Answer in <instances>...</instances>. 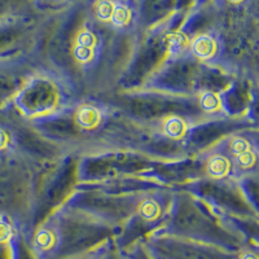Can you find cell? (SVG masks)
Listing matches in <instances>:
<instances>
[{
	"label": "cell",
	"instance_id": "obj_1",
	"mask_svg": "<svg viewBox=\"0 0 259 259\" xmlns=\"http://www.w3.org/2000/svg\"><path fill=\"white\" fill-rule=\"evenodd\" d=\"M194 51L200 56H209L210 53L214 51V43L207 36H200L194 41Z\"/></svg>",
	"mask_w": 259,
	"mask_h": 259
},
{
	"label": "cell",
	"instance_id": "obj_2",
	"mask_svg": "<svg viewBox=\"0 0 259 259\" xmlns=\"http://www.w3.org/2000/svg\"><path fill=\"white\" fill-rule=\"evenodd\" d=\"M96 13L97 17L100 18V20H109L113 13L112 3L108 2V0H101V2H99V4L96 7Z\"/></svg>",
	"mask_w": 259,
	"mask_h": 259
},
{
	"label": "cell",
	"instance_id": "obj_3",
	"mask_svg": "<svg viewBox=\"0 0 259 259\" xmlns=\"http://www.w3.org/2000/svg\"><path fill=\"white\" fill-rule=\"evenodd\" d=\"M128 11H127L124 7H115V8L113 9L112 21L115 25L121 26V25H124L127 21H128Z\"/></svg>",
	"mask_w": 259,
	"mask_h": 259
},
{
	"label": "cell",
	"instance_id": "obj_4",
	"mask_svg": "<svg viewBox=\"0 0 259 259\" xmlns=\"http://www.w3.org/2000/svg\"><path fill=\"white\" fill-rule=\"evenodd\" d=\"M244 259H255L253 255H246Z\"/></svg>",
	"mask_w": 259,
	"mask_h": 259
},
{
	"label": "cell",
	"instance_id": "obj_5",
	"mask_svg": "<svg viewBox=\"0 0 259 259\" xmlns=\"http://www.w3.org/2000/svg\"><path fill=\"white\" fill-rule=\"evenodd\" d=\"M231 2H233V3H237V2H240V0H231Z\"/></svg>",
	"mask_w": 259,
	"mask_h": 259
}]
</instances>
